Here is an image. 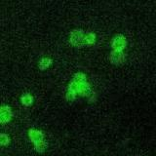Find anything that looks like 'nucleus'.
<instances>
[{"mask_svg":"<svg viewBox=\"0 0 156 156\" xmlns=\"http://www.w3.org/2000/svg\"><path fill=\"white\" fill-rule=\"evenodd\" d=\"M86 80H87V78H86V75L84 74V73H76L75 76H74V79H73V81H75L76 83H78V84H83V83H86Z\"/></svg>","mask_w":156,"mask_h":156,"instance_id":"6e6552de","label":"nucleus"},{"mask_svg":"<svg viewBox=\"0 0 156 156\" xmlns=\"http://www.w3.org/2000/svg\"><path fill=\"white\" fill-rule=\"evenodd\" d=\"M74 99H75V92L68 90V92L66 93V100L68 101H72Z\"/></svg>","mask_w":156,"mask_h":156,"instance_id":"4468645a","label":"nucleus"},{"mask_svg":"<svg viewBox=\"0 0 156 156\" xmlns=\"http://www.w3.org/2000/svg\"><path fill=\"white\" fill-rule=\"evenodd\" d=\"M28 136H29V139H30L33 143H37V141L43 140L42 132L38 131V130H29Z\"/></svg>","mask_w":156,"mask_h":156,"instance_id":"39448f33","label":"nucleus"},{"mask_svg":"<svg viewBox=\"0 0 156 156\" xmlns=\"http://www.w3.org/2000/svg\"><path fill=\"white\" fill-rule=\"evenodd\" d=\"M10 143V138L5 134L0 135V145H7Z\"/></svg>","mask_w":156,"mask_h":156,"instance_id":"f8f14e48","label":"nucleus"},{"mask_svg":"<svg viewBox=\"0 0 156 156\" xmlns=\"http://www.w3.org/2000/svg\"><path fill=\"white\" fill-rule=\"evenodd\" d=\"M52 65V60L50 58H42L38 62V66L40 69L44 70L47 69V68Z\"/></svg>","mask_w":156,"mask_h":156,"instance_id":"423d86ee","label":"nucleus"},{"mask_svg":"<svg viewBox=\"0 0 156 156\" xmlns=\"http://www.w3.org/2000/svg\"><path fill=\"white\" fill-rule=\"evenodd\" d=\"M81 96H86L90 93V86L87 84V83H83V84L79 85V88H78L77 91Z\"/></svg>","mask_w":156,"mask_h":156,"instance_id":"0eeeda50","label":"nucleus"},{"mask_svg":"<svg viewBox=\"0 0 156 156\" xmlns=\"http://www.w3.org/2000/svg\"><path fill=\"white\" fill-rule=\"evenodd\" d=\"M78 88H79V84L76 83L75 81H72L69 83V85H68V90H70L72 92H77L78 91Z\"/></svg>","mask_w":156,"mask_h":156,"instance_id":"ddd939ff","label":"nucleus"},{"mask_svg":"<svg viewBox=\"0 0 156 156\" xmlns=\"http://www.w3.org/2000/svg\"><path fill=\"white\" fill-rule=\"evenodd\" d=\"M69 42L72 44L73 46H75V47H81L83 44L85 43V35H84V33L82 32V30H79V29L73 30L70 33Z\"/></svg>","mask_w":156,"mask_h":156,"instance_id":"f257e3e1","label":"nucleus"},{"mask_svg":"<svg viewBox=\"0 0 156 156\" xmlns=\"http://www.w3.org/2000/svg\"><path fill=\"white\" fill-rule=\"evenodd\" d=\"M110 61L113 65H121L125 61V56L121 51H113L110 54Z\"/></svg>","mask_w":156,"mask_h":156,"instance_id":"20e7f679","label":"nucleus"},{"mask_svg":"<svg viewBox=\"0 0 156 156\" xmlns=\"http://www.w3.org/2000/svg\"><path fill=\"white\" fill-rule=\"evenodd\" d=\"M111 45L115 51H122L126 46V39L122 35H117L112 39Z\"/></svg>","mask_w":156,"mask_h":156,"instance_id":"f03ea898","label":"nucleus"},{"mask_svg":"<svg viewBox=\"0 0 156 156\" xmlns=\"http://www.w3.org/2000/svg\"><path fill=\"white\" fill-rule=\"evenodd\" d=\"M12 118L11 108L8 106H0V123H7Z\"/></svg>","mask_w":156,"mask_h":156,"instance_id":"7ed1b4c3","label":"nucleus"},{"mask_svg":"<svg viewBox=\"0 0 156 156\" xmlns=\"http://www.w3.org/2000/svg\"><path fill=\"white\" fill-rule=\"evenodd\" d=\"M46 148H47V144L45 141L40 140L35 143V150L38 151V152H43V151H45Z\"/></svg>","mask_w":156,"mask_h":156,"instance_id":"9d476101","label":"nucleus"},{"mask_svg":"<svg viewBox=\"0 0 156 156\" xmlns=\"http://www.w3.org/2000/svg\"><path fill=\"white\" fill-rule=\"evenodd\" d=\"M96 42V35L94 33H88L85 36V43L89 44V45H92Z\"/></svg>","mask_w":156,"mask_h":156,"instance_id":"9b49d317","label":"nucleus"},{"mask_svg":"<svg viewBox=\"0 0 156 156\" xmlns=\"http://www.w3.org/2000/svg\"><path fill=\"white\" fill-rule=\"evenodd\" d=\"M21 101H22V102L24 105H32V102H33V98L30 95L26 94V95H23L22 97Z\"/></svg>","mask_w":156,"mask_h":156,"instance_id":"1a4fd4ad","label":"nucleus"}]
</instances>
